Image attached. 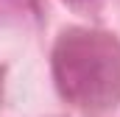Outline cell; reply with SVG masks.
<instances>
[{
  "label": "cell",
  "mask_w": 120,
  "mask_h": 117,
  "mask_svg": "<svg viewBox=\"0 0 120 117\" xmlns=\"http://www.w3.org/2000/svg\"><path fill=\"white\" fill-rule=\"evenodd\" d=\"M53 78L73 106L112 109L120 100V42L103 31H64L53 48Z\"/></svg>",
  "instance_id": "1"
},
{
  "label": "cell",
  "mask_w": 120,
  "mask_h": 117,
  "mask_svg": "<svg viewBox=\"0 0 120 117\" xmlns=\"http://www.w3.org/2000/svg\"><path fill=\"white\" fill-rule=\"evenodd\" d=\"M73 3H87V0H73Z\"/></svg>",
  "instance_id": "2"
}]
</instances>
